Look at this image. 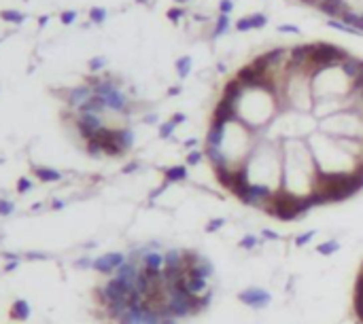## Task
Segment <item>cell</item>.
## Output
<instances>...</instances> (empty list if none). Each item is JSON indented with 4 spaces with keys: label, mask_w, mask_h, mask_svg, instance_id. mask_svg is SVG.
<instances>
[{
    "label": "cell",
    "mask_w": 363,
    "mask_h": 324,
    "mask_svg": "<svg viewBox=\"0 0 363 324\" xmlns=\"http://www.w3.org/2000/svg\"><path fill=\"white\" fill-rule=\"evenodd\" d=\"M13 210H15V203L13 201L0 199V216H9V214H13Z\"/></svg>",
    "instance_id": "cell-16"
},
{
    "label": "cell",
    "mask_w": 363,
    "mask_h": 324,
    "mask_svg": "<svg viewBox=\"0 0 363 324\" xmlns=\"http://www.w3.org/2000/svg\"><path fill=\"white\" fill-rule=\"evenodd\" d=\"M30 189H32V183H30V178H26V176H21L19 180H17V193H28Z\"/></svg>",
    "instance_id": "cell-18"
},
{
    "label": "cell",
    "mask_w": 363,
    "mask_h": 324,
    "mask_svg": "<svg viewBox=\"0 0 363 324\" xmlns=\"http://www.w3.org/2000/svg\"><path fill=\"white\" fill-rule=\"evenodd\" d=\"M175 128H177V123H175V121H172V119H170L168 123H164V125H162V128H160V136H162V138H168V136H170V133H172V131H175Z\"/></svg>",
    "instance_id": "cell-19"
},
{
    "label": "cell",
    "mask_w": 363,
    "mask_h": 324,
    "mask_svg": "<svg viewBox=\"0 0 363 324\" xmlns=\"http://www.w3.org/2000/svg\"><path fill=\"white\" fill-rule=\"evenodd\" d=\"M28 316H30V305H28V301L17 299V301L13 303V307H11V318L17 320V322H23V320H28Z\"/></svg>",
    "instance_id": "cell-8"
},
{
    "label": "cell",
    "mask_w": 363,
    "mask_h": 324,
    "mask_svg": "<svg viewBox=\"0 0 363 324\" xmlns=\"http://www.w3.org/2000/svg\"><path fill=\"white\" fill-rule=\"evenodd\" d=\"M88 66H90L91 72H98V70H102V68L106 66V60H104V58H91Z\"/></svg>",
    "instance_id": "cell-17"
},
{
    "label": "cell",
    "mask_w": 363,
    "mask_h": 324,
    "mask_svg": "<svg viewBox=\"0 0 363 324\" xmlns=\"http://www.w3.org/2000/svg\"><path fill=\"white\" fill-rule=\"evenodd\" d=\"M317 9H319L323 15H327L329 19H340L342 13L349 9V6H346L344 0H323V2L317 6Z\"/></svg>",
    "instance_id": "cell-6"
},
{
    "label": "cell",
    "mask_w": 363,
    "mask_h": 324,
    "mask_svg": "<svg viewBox=\"0 0 363 324\" xmlns=\"http://www.w3.org/2000/svg\"><path fill=\"white\" fill-rule=\"evenodd\" d=\"M34 174L38 180H43V183H58L62 178V174L58 170H51V168H34Z\"/></svg>",
    "instance_id": "cell-9"
},
{
    "label": "cell",
    "mask_w": 363,
    "mask_h": 324,
    "mask_svg": "<svg viewBox=\"0 0 363 324\" xmlns=\"http://www.w3.org/2000/svg\"><path fill=\"white\" fill-rule=\"evenodd\" d=\"M168 19L170 21H179V19H183V15H185V11L183 9H179V6H172V9H168Z\"/></svg>",
    "instance_id": "cell-20"
},
{
    "label": "cell",
    "mask_w": 363,
    "mask_h": 324,
    "mask_svg": "<svg viewBox=\"0 0 363 324\" xmlns=\"http://www.w3.org/2000/svg\"><path fill=\"white\" fill-rule=\"evenodd\" d=\"M185 178H187V170L183 165H177V168H170L166 172V180L168 183H179V180H185Z\"/></svg>",
    "instance_id": "cell-12"
},
{
    "label": "cell",
    "mask_w": 363,
    "mask_h": 324,
    "mask_svg": "<svg viewBox=\"0 0 363 324\" xmlns=\"http://www.w3.org/2000/svg\"><path fill=\"white\" fill-rule=\"evenodd\" d=\"M93 96V89L88 85H81V87H75V89H70L68 93V106L70 108H79L83 104V102H88L90 98Z\"/></svg>",
    "instance_id": "cell-7"
},
{
    "label": "cell",
    "mask_w": 363,
    "mask_h": 324,
    "mask_svg": "<svg viewBox=\"0 0 363 324\" xmlns=\"http://www.w3.org/2000/svg\"><path fill=\"white\" fill-rule=\"evenodd\" d=\"M227 28H230V15H219L217 17V23H215V36H221L223 32H227Z\"/></svg>",
    "instance_id": "cell-14"
},
{
    "label": "cell",
    "mask_w": 363,
    "mask_h": 324,
    "mask_svg": "<svg viewBox=\"0 0 363 324\" xmlns=\"http://www.w3.org/2000/svg\"><path fill=\"white\" fill-rule=\"evenodd\" d=\"M312 96L317 98H346L353 91V78L340 64L319 68L310 74Z\"/></svg>",
    "instance_id": "cell-1"
},
{
    "label": "cell",
    "mask_w": 363,
    "mask_h": 324,
    "mask_svg": "<svg viewBox=\"0 0 363 324\" xmlns=\"http://www.w3.org/2000/svg\"><path fill=\"white\" fill-rule=\"evenodd\" d=\"M77 128H79V133H81L85 140H91L104 125L100 121V115H81L77 121Z\"/></svg>",
    "instance_id": "cell-2"
},
{
    "label": "cell",
    "mask_w": 363,
    "mask_h": 324,
    "mask_svg": "<svg viewBox=\"0 0 363 324\" xmlns=\"http://www.w3.org/2000/svg\"><path fill=\"white\" fill-rule=\"evenodd\" d=\"M344 2L353 11H363V0H344Z\"/></svg>",
    "instance_id": "cell-25"
},
{
    "label": "cell",
    "mask_w": 363,
    "mask_h": 324,
    "mask_svg": "<svg viewBox=\"0 0 363 324\" xmlns=\"http://www.w3.org/2000/svg\"><path fill=\"white\" fill-rule=\"evenodd\" d=\"M327 26L329 28H334V30H338V32H346V34H361L359 30H355V28H351V26H346L344 21H340V19H329L327 21Z\"/></svg>",
    "instance_id": "cell-13"
},
{
    "label": "cell",
    "mask_w": 363,
    "mask_h": 324,
    "mask_svg": "<svg viewBox=\"0 0 363 324\" xmlns=\"http://www.w3.org/2000/svg\"><path fill=\"white\" fill-rule=\"evenodd\" d=\"M202 157H204V153L193 151V153H189V155H187V163H189V165H198V163L202 161Z\"/></svg>",
    "instance_id": "cell-24"
},
{
    "label": "cell",
    "mask_w": 363,
    "mask_h": 324,
    "mask_svg": "<svg viewBox=\"0 0 363 324\" xmlns=\"http://www.w3.org/2000/svg\"><path fill=\"white\" fill-rule=\"evenodd\" d=\"M121 265H123V257L119 255V252H110V255L100 257L96 263H93V269H98L102 273H110V271L119 269Z\"/></svg>",
    "instance_id": "cell-4"
},
{
    "label": "cell",
    "mask_w": 363,
    "mask_h": 324,
    "mask_svg": "<svg viewBox=\"0 0 363 324\" xmlns=\"http://www.w3.org/2000/svg\"><path fill=\"white\" fill-rule=\"evenodd\" d=\"M177 93H181V87H172V89L168 91V96H177Z\"/></svg>",
    "instance_id": "cell-28"
},
{
    "label": "cell",
    "mask_w": 363,
    "mask_h": 324,
    "mask_svg": "<svg viewBox=\"0 0 363 324\" xmlns=\"http://www.w3.org/2000/svg\"><path fill=\"white\" fill-rule=\"evenodd\" d=\"M0 19L9 21V23H23L26 21V13L15 11V9H2L0 11Z\"/></svg>",
    "instance_id": "cell-10"
},
{
    "label": "cell",
    "mask_w": 363,
    "mask_h": 324,
    "mask_svg": "<svg viewBox=\"0 0 363 324\" xmlns=\"http://www.w3.org/2000/svg\"><path fill=\"white\" fill-rule=\"evenodd\" d=\"M175 68L181 78H185L189 72H191V55H183V58H179L175 62Z\"/></svg>",
    "instance_id": "cell-11"
},
{
    "label": "cell",
    "mask_w": 363,
    "mask_h": 324,
    "mask_svg": "<svg viewBox=\"0 0 363 324\" xmlns=\"http://www.w3.org/2000/svg\"><path fill=\"white\" fill-rule=\"evenodd\" d=\"M104 19H106V9H102V6H91L90 9V21L102 23Z\"/></svg>",
    "instance_id": "cell-15"
},
{
    "label": "cell",
    "mask_w": 363,
    "mask_h": 324,
    "mask_svg": "<svg viewBox=\"0 0 363 324\" xmlns=\"http://www.w3.org/2000/svg\"><path fill=\"white\" fill-rule=\"evenodd\" d=\"M232 9H234V0H221V2H219V11H221V15H230Z\"/></svg>",
    "instance_id": "cell-22"
},
{
    "label": "cell",
    "mask_w": 363,
    "mask_h": 324,
    "mask_svg": "<svg viewBox=\"0 0 363 324\" xmlns=\"http://www.w3.org/2000/svg\"><path fill=\"white\" fill-rule=\"evenodd\" d=\"M77 110H79V115H102V113H106L108 110V106H106L104 98L98 96V93H93V96L88 102H83Z\"/></svg>",
    "instance_id": "cell-5"
},
{
    "label": "cell",
    "mask_w": 363,
    "mask_h": 324,
    "mask_svg": "<svg viewBox=\"0 0 363 324\" xmlns=\"http://www.w3.org/2000/svg\"><path fill=\"white\" fill-rule=\"evenodd\" d=\"M268 23V15L264 13H253V15H244L236 21V30L238 32H249V30H257V28H264Z\"/></svg>",
    "instance_id": "cell-3"
},
{
    "label": "cell",
    "mask_w": 363,
    "mask_h": 324,
    "mask_svg": "<svg viewBox=\"0 0 363 324\" xmlns=\"http://www.w3.org/2000/svg\"><path fill=\"white\" fill-rule=\"evenodd\" d=\"M276 30H278V32H282V34H299V28L297 26H291V23H282V26H278Z\"/></svg>",
    "instance_id": "cell-23"
},
{
    "label": "cell",
    "mask_w": 363,
    "mask_h": 324,
    "mask_svg": "<svg viewBox=\"0 0 363 324\" xmlns=\"http://www.w3.org/2000/svg\"><path fill=\"white\" fill-rule=\"evenodd\" d=\"M4 269H6V271H13V269H17V260H13V263H9V265L4 267Z\"/></svg>",
    "instance_id": "cell-26"
},
{
    "label": "cell",
    "mask_w": 363,
    "mask_h": 324,
    "mask_svg": "<svg viewBox=\"0 0 363 324\" xmlns=\"http://www.w3.org/2000/svg\"><path fill=\"white\" fill-rule=\"evenodd\" d=\"M47 21H49V15H43V17H41V19H38V26H41V28H43V26H45V23H47Z\"/></svg>",
    "instance_id": "cell-27"
},
{
    "label": "cell",
    "mask_w": 363,
    "mask_h": 324,
    "mask_svg": "<svg viewBox=\"0 0 363 324\" xmlns=\"http://www.w3.org/2000/svg\"><path fill=\"white\" fill-rule=\"evenodd\" d=\"M60 19H62V23H64V26H70V23L77 19V11H73V9H70V11H64V13L60 15Z\"/></svg>",
    "instance_id": "cell-21"
}]
</instances>
